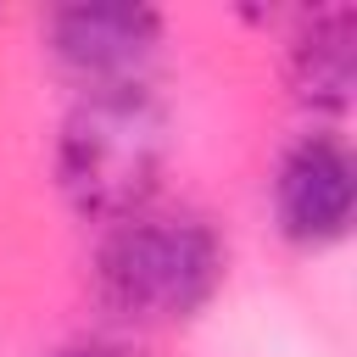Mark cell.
I'll use <instances>...</instances> for the list:
<instances>
[{"mask_svg":"<svg viewBox=\"0 0 357 357\" xmlns=\"http://www.w3.org/2000/svg\"><path fill=\"white\" fill-rule=\"evenodd\" d=\"M56 357H128L123 346H100V340H89V346H67V351H56Z\"/></svg>","mask_w":357,"mask_h":357,"instance_id":"obj_6","label":"cell"},{"mask_svg":"<svg viewBox=\"0 0 357 357\" xmlns=\"http://www.w3.org/2000/svg\"><path fill=\"white\" fill-rule=\"evenodd\" d=\"M162 17L151 6H61L50 17V56L84 89L139 84V67L156 56Z\"/></svg>","mask_w":357,"mask_h":357,"instance_id":"obj_3","label":"cell"},{"mask_svg":"<svg viewBox=\"0 0 357 357\" xmlns=\"http://www.w3.org/2000/svg\"><path fill=\"white\" fill-rule=\"evenodd\" d=\"M173 156L167 112L145 84L84 89L56 139V184L78 218L128 223L156 195Z\"/></svg>","mask_w":357,"mask_h":357,"instance_id":"obj_1","label":"cell"},{"mask_svg":"<svg viewBox=\"0 0 357 357\" xmlns=\"http://www.w3.org/2000/svg\"><path fill=\"white\" fill-rule=\"evenodd\" d=\"M290 78L312 112H346L351 106V84H357V11L351 6L318 11L301 28V39L290 50Z\"/></svg>","mask_w":357,"mask_h":357,"instance_id":"obj_5","label":"cell"},{"mask_svg":"<svg viewBox=\"0 0 357 357\" xmlns=\"http://www.w3.org/2000/svg\"><path fill=\"white\" fill-rule=\"evenodd\" d=\"M351 201H357V173L340 139L329 134H307L273 178V212L279 229L296 245H329L346 234L351 223Z\"/></svg>","mask_w":357,"mask_h":357,"instance_id":"obj_4","label":"cell"},{"mask_svg":"<svg viewBox=\"0 0 357 357\" xmlns=\"http://www.w3.org/2000/svg\"><path fill=\"white\" fill-rule=\"evenodd\" d=\"M223 284V245L201 218H128L95 257V290L117 318L178 324Z\"/></svg>","mask_w":357,"mask_h":357,"instance_id":"obj_2","label":"cell"}]
</instances>
